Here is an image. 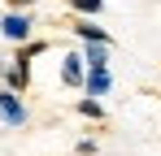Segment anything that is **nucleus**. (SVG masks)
Segmentation results:
<instances>
[{
  "label": "nucleus",
  "instance_id": "2",
  "mask_svg": "<svg viewBox=\"0 0 161 156\" xmlns=\"http://www.w3.org/2000/svg\"><path fill=\"white\" fill-rule=\"evenodd\" d=\"M0 122L13 126V130H22V126L31 122V108H26V100H22V91L0 87Z\"/></svg>",
  "mask_w": 161,
  "mask_h": 156
},
{
  "label": "nucleus",
  "instance_id": "4",
  "mask_svg": "<svg viewBox=\"0 0 161 156\" xmlns=\"http://www.w3.org/2000/svg\"><path fill=\"white\" fill-rule=\"evenodd\" d=\"M61 82H65V87H83V82H87L83 52H65V56H61Z\"/></svg>",
  "mask_w": 161,
  "mask_h": 156
},
{
  "label": "nucleus",
  "instance_id": "1",
  "mask_svg": "<svg viewBox=\"0 0 161 156\" xmlns=\"http://www.w3.org/2000/svg\"><path fill=\"white\" fill-rule=\"evenodd\" d=\"M0 35H4L13 48H18V44H31V39H35V13H31V9H4Z\"/></svg>",
  "mask_w": 161,
  "mask_h": 156
},
{
  "label": "nucleus",
  "instance_id": "8",
  "mask_svg": "<svg viewBox=\"0 0 161 156\" xmlns=\"http://www.w3.org/2000/svg\"><path fill=\"white\" fill-rule=\"evenodd\" d=\"M109 44H83V61H87V70H109Z\"/></svg>",
  "mask_w": 161,
  "mask_h": 156
},
{
  "label": "nucleus",
  "instance_id": "9",
  "mask_svg": "<svg viewBox=\"0 0 161 156\" xmlns=\"http://www.w3.org/2000/svg\"><path fill=\"white\" fill-rule=\"evenodd\" d=\"M65 9L74 18H100L105 13V0H65Z\"/></svg>",
  "mask_w": 161,
  "mask_h": 156
},
{
  "label": "nucleus",
  "instance_id": "12",
  "mask_svg": "<svg viewBox=\"0 0 161 156\" xmlns=\"http://www.w3.org/2000/svg\"><path fill=\"white\" fill-rule=\"evenodd\" d=\"M9 9H31V4H39V0H4Z\"/></svg>",
  "mask_w": 161,
  "mask_h": 156
},
{
  "label": "nucleus",
  "instance_id": "11",
  "mask_svg": "<svg viewBox=\"0 0 161 156\" xmlns=\"http://www.w3.org/2000/svg\"><path fill=\"white\" fill-rule=\"evenodd\" d=\"M74 152H79V156H96V139H79Z\"/></svg>",
  "mask_w": 161,
  "mask_h": 156
},
{
  "label": "nucleus",
  "instance_id": "3",
  "mask_svg": "<svg viewBox=\"0 0 161 156\" xmlns=\"http://www.w3.org/2000/svg\"><path fill=\"white\" fill-rule=\"evenodd\" d=\"M70 30L79 35L83 44H109V48H113V35H109L105 26H96V18H74V22H70Z\"/></svg>",
  "mask_w": 161,
  "mask_h": 156
},
{
  "label": "nucleus",
  "instance_id": "6",
  "mask_svg": "<svg viewBox=\"0 0 161 156\" xmlns=\"http://www.w3.org/2000/svg\"><path fill=\"white\" fill-rule=\"evenodd\" d=\"M109 87H113V74H109V70H87V82H83L87 96L100 100V96H109Z\"/></svg>",
  "mask_w": 161,
  "mask_h": 156
},
{
  "label": "nucleus",
  "instance_id": "10",
  "mask_svg": "<svg viewBox=\"0 0 161 156\" xmlns=\"http://www.w3.org/2000/svg\"><path fill=\"white\" fill-rule=\"evenodd\" d=\"M74 113H79V117H87V122H105V104L96 100V96H83V100L74 104Z\"/></svg>",
  "mask_w": 161,
  "mask_h": 156
},
{
  "label": "nucleus",
  "instance_id": "7",
  "mask_svg": "<svg viewBox=\"0 0 161 156\" xmlns=\"http://www.w3.org/2000/svg\"><path fill=\"white\" fill-rule=\"evenodd\" d=\"M48 48H53L48 39H31V44H18V52H13V65H26V70H31V61H35V56H44Z\"/></svg>",
  "mask_w": 161,
  "mask_h": 156
},
{
  "label": "nucleus",
  "instance_id": "5",
  "mask_svg": "<svg viewBox=\"0 0 161 156\" xmlns=\"http://www.w3.org/2000/svg\"><path fill=\"white\" fill-rule=\"evenodd\" d=\"M0 78H4V87H13V91H22V96L31 91V70L26 65H13V61H9V65L0 70Z\"/></svg>",
  "mask_w": 161,
  "mask_h": 156
}]
</instances>
